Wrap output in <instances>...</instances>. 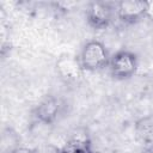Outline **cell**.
Wrapping results in <instances>:
<instances>
[{
	"label": "cell",
	"instance_id": "obj_3",
	"mask_svg": "<svg viewBox=\"0 0 153 153\" xmlns=\"http://www.w3.org/2000/svg\"><path fill=\"white\" fill-rule=\"evenodd\" d=\"M56 73L67 84L78 82L84 75L80 59L72 54H62L56 61Z\"/></svg>",
	"mask_w": 153,
	"mask_h": 153
},
{
	"label": "cell",
	"instance_id": "obj_5",
	"mask_svg": "<svg viewBox=\"0 0 153 153\" xmlns=\"http://www.w3.org/2000/svg\"><path fill=\"white\" fill-rule=\"evenodd\" d=\"M60 110H61L60 99L49 94L45 96L38 103V105H36V108L33 109V116L38 123L49 126L56 121Z\"/></svg>",
	"mask_w": 153,
	"mask_h": 153
},
{
	"label": "cell",
	"instance_id": "obj_9",
	"mask_svg": "<svg viewBox=\"0 0 153 153\" xmlns=\"http://www.w3.org/2000/svg\"><path fill=\"white\" fill-rule=\"evenodd\" d=\"M19 137L17 135V133L7 127L4 129L2 131V136H1V149L4 153H10L11 151H13L14 148H17L19 145Z\"/></svg>",
	"mask_w": 153,
	"mask_h": 153
},
{
	"label": "cell",
	"instance_id": "obj_4",
	"mask_svg": "<svg viewBox=\"0 0 153 153\" xmlns=\"http://www.w3.org/2000/svg\"><path fill=\"white\" fill-rule=\"evenodd\" d=\"M114 17V7L110 2L94 1L88 4L86 10V19L90 26L100 30L110 25Z\"/></svg>",
	"mask_w": 153,
	"mask_h": 153
},
{
	"label": "cell",
	"instance_id": "obj_13",
	"mask_svg": "<svg viewBox=\"0 0 153 153\" xmlns=\"http://www.w3.org/2000/svg\"><path fill=\"white\" fill-rule=\"evenodd\" d=\"M142 153H153V146H146L143 148Z\"/></svg>",
	"mask_w": 153,
	"mask_h": 153
},
{
	"label": "cell",
	"instance_id": "obj_7",
	"mask_svg": "<svg viewBox=\"0 0 153 153\" xmlns=\"http://www.w3.org/2000/svg\"><path fill=\"white\" fill-rule=\"evenodd\" d=\"M61 153H94L90 135L84 129L72 133L66 143L61 147Z\"/></svg>",
	"mask_w": 153,
	"mask_h": 153
},
{
	"label": "cell",
	"instance_id": "obj_8",
	"mask_svg": "<svg viewBox=\"0 0 153 153\" xmlns=\"http://www.w3.org/2000/svg\"><path fill=\"white\" fill-rule=\"evenodd\" d=\"M136 139L146 146H153V114L139 118L134 124Z\"/></svg>",
	"mask_w": 153,
	"mask_h": 153
},
{
	"label": "cell",
	"instance_id": "obj_10",
	"mask_svg": "<svg viewBox=\"0 0 153 153\" xmlns=\"http://www.w3.org/2000/svg\"><path fill=\"white\" fill-rule=\"evenodd\" d=\"M35 153H61V148L53 143H42L33 148Z\"/></svg>",
	"mask_w": 153,
	"mask_h": 153
},
{
	"label": "cell",
	"instance_id": "obj_2",
	"mask_svg": "<svg viewBox=\"0 0 153 153\" xmlns=\"http://www.w3.org/2000/svg\"><path fill=\"white\" fill-rule=\"evenodd\" d=\"M110 73L116 79H129L139 67L137 56L129 50H118L110 57Z\"/></svg>",
	"mask_w": 153,
	"mask_h": 153
},
{
	"label": "cell",
	"instance_id": "obj_11",
	"mask_svg": "<svg viewBox=\"0 0 153 153\" xmlns=\"http://www.w3.org/2000/svg\"><path fill=\"white\" fill-rule=\"evenodd\" d=\"M10 153H35L32 148L25 147V146H18L17 148H14L13 151H11Z\"/></svg>",
	"mask_w": 153,
	"mask_h": 153
},
{
	"label": "cell",
	"instance_id": "obj_12",
	"mask_svg": "<svg viewBox=\"0 0 153 153\" xmlns=\"http://www.w3.org/2000/svg\"><path fill=\"white\" fill-rule=\"evenodd\" d=\"M146 18L153 22V1H147V7H146Z\"/></svg>",
	"mask_w": 153,
	"mask_h": 153
},
{
	"label": "cell",
	"instance_id": "obj_1",
	"mask_svg": "<svg viewBox=\"0 0 153 153\" xmlns=\"http://www.w3.org/2000/svg\"><path fill=\"white\" fill-rule=\"evenodd\" d=\"M79 59L84 71L88 72L100 71L110 63V56L105 45L97 39L88 41L82 47Z\"/></svg>",
	"mask_w": 153,
	"mask_h": 153
},
{
	"label": "cell",
	"instance_id": "obj_6",
	"mask_svg": "<svg viewBox=\"0 0 153 153\" xmlns=\"http://www.w3.org/2000/svg\"><path fill=\"white\" fill-rule=\"evenodd\" d=\"M147 1H120L116 4V13L121 22L134 24L146 17Z\"/></svg>",
	"mask_w": 153,
	"mask_h": 153
}]
</instances>
